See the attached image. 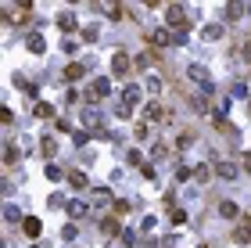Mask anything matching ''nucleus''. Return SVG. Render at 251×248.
I'll list each match as a JSON object with an SVG mask.
<instances>
[{
	"label": "nucleus",
	"mask_w": 251,
	"mask_h": 248,
	"mask_svg": "<svg viewBox=\"0 0 251 248\" xmlns=\"http://www.w3.org/2000/svg\"><path fill=\"white\" fill-rule=\"evenodd\" d=\"M79 119H83V126H86V130H94V133H97V126H100V119H104V115H100V108H97V105H86V108L79 112Z\"/></svg>",
	"instance_id": "obj_1"
},
{
	"label": "nucleus",
	"mask_w": 251,
	"mask_h": 248,
	"mask_svg": "<svg viewBox=\"0 0 251 248\" xmlns=\"http://www.w3.org/2000/svg\"><path fill=\"white\" fill-rule=\"evenodd\" d=\"M165 22H169L172 29H187V11H183L180 4H169V11H165Z\"/></svg>",
	"instance_id": "obj_2"
},
{
	"label": "nucleus",
	"mask_w": 251,
	"mask_h": 248,
	"mask_svg": "<svg viewBox=\"0 0 251 248\" xmlns=\"http://www.w3.org/2000/svg\"><path fill=\"white\" fill-rule=\"evenodd\" d=\"M111 76H129V54L126 51L111 54Z\"/></svg>",
	"instance_id": "obj_3"
},
{
	"label": "nucleus",
	"mask_w": 251,
	"mask_h": 248,
	"mask_svg": "<svg viewBox=\"0 0 251 248\" xmlns=\"http://www.w3.org/2000/svg\"><path fill=\"white\" fill-rule=\"evenodd\" d=\"M216 177H219V180H237L240 169H237L234 162H216Z\"/></svg>",
	"instance_id": "obj_4"
},
{
	"label": "nucleus",
	"mask_w": 251,
	"mask_h": 248,
	"mask_svg": "<svg viewBox=\"0 0 251 248\" xmlns=\"http://www.w3.org/2000/svg\"><path fill=\"white\" fill-rule=\"evenodd\" d=\"M90 90H94V97H108L111 94V79L108 76H97L94 83H90Z\"/></svg>",
	"instance_id": "obj_5"
},
{
	"label": "nucleus",
	"mask_w": 251,
	"mask_h": 248,
	"mask_svg": "<svg viewBox=\"0 0 251 248\" xmlns=\"http://www.w3.org/2000/svg\"><path fill=\"white\" fill-rule=\"evenodd\" d=\"M25 47H29L33 54H43V51H47V40H43L40 33H29V36H25Z\"/></svg>",
	"instance_id": "obj_6"
},
{
	"label": "nucleus",
	"mask_w": 251,
	"mask_h": 248,
	"mask_svg": "<svg viewBox=\"0 0 251 248\" xmlns=\"http://www.w3.org/2000/svg\"><path fill=\"white\" fill-rule=\"evenodd\" d=\"M65 209H68V216H72V219H83V216L90 213V205H86V201H68Z\"/></svg>",
	"instance_id": "obj_7"
},
{
	"label": "nucleus",
	"mask_w": 251,
	"mask_h": 248,
	"mask_svg": "<svg viewBox=\"0 0 251 248\" xmlns=\"http://www.w3.org/2000/svg\"><path fill=\"white\" fill-rule=\"evenodd\" d=\"M219 216H222V219H237V216H240L237 201H219Z\"/></svg>",
	"instance_id": "obj_8"
},
{
	"label": "nucleus",
	"mask_w": 251,
	"mask_h": 248,
	"mask_svg": "<svg viewBox=\"0 0 251 248\" xmlns=\"http://www.w3.org/2000/svg\"><path fill=\"white\" fill-rule=\"evenodd\" d=\"M151 43H154V47H169V43H172V33H169V29H154V33H151Z\"/></svg>",
	"instance_id": "obj_9"
},
{
	"label": "nucleus",
	"mask_w": 251,
	"mask_h": 248,
	"mask_svg": "<svg viewBox=\"0 0 251 248\" xmlns=\"http://www.w3.org/2000/svg\"><path fill=\"white\" fill-rule=\"evenodd\" d=\"M22 227H25V234H29V237H40V230H43V223H40L36 216H25Z\"/></svg>",
	"instance_id": "obj_10"
},
{
	"label": "nucleus",
	"mask_w": 251,
	"mask_h": 248,
	"mask_svg": "<svg viewBox=\"0 0 251 248\" xmlns=\"http://www.w3.org/2000/svg\"><path fill=\"white\" fill-rule=\"evenodd\" d=\"M187 76H190L194 83H208V69H204V65H198V61H194V65L187 69Z\"/></svg>",
	"instance_id": "obj_11"
},
{
	"label": "nucleus",
	"mask_w": 251,
	"mask_h": 248,
	"mask_svg": "<svg viewBox=\"0 0 251 248\" xmlns=\"http://www.w3.org/2000/svg\"><path fill=\"white\" fill-rule=\"evenodd\" d=\"M90 201H94V205H111V191H108V187H94Z\"/></svg>",
	"instance_id": "obj_12"
},
{
	"label": "nucleus",
	"mask_w": 251,
	"mask_h": 248,
	"mask_svg": "<svg viewBox=\"0 0 251 248\" xmlns=\"http://www.w3.org/2000/svg\"><path fill=\"white\" fill-rule=\"evenodd\" d=\"M122 97L129 101V105H140V97H144V90H140V87H136V83H129V87L122 90Z\"/></svg>",
	"instance_id": "obj_13"
},
{
	"label": "nucleus",
	"mask_w": 251,
	"mask_h": 248,
	"mask_svg": "<svg viewBox=\"0 0 251 248\" xmlns=\"http://www.w3.org/2000/svg\"><path fill=\"white\" fill-rule=\"evenodd\" d=\"M244 15V0H226V18L234 22V18Z\"/></svg>",
	"instance_id": "obj_14"
},
{
	"label": "nucleus",
	"mask_w": 251,
	"mask_h": 248,
	"mask_svg": "<svg viewBox=\"0 0 251 248\" xmlns=\"http://www.w3.org/2000/svg\"><path fill=\"white\" fill-rule=\"evenodd\" d=\"M201 40H208V43L222 40V25H204V29H201Z\"/></svg>",
	"instance_id": "obj_15"
},
{
	"label": "nucleus",
	"mask_w": 251,
	"mask_h": 248,
	"mask_svg": "<svg viewBox=\"0 0 251 248\" xmlns=\"http://www.w3.org/2000/svg\"><path fill=\"white\" fill-rule=\"evenodd\" d=\"M58 25H61L65 33H72V29H76V15H72V11H61V15H58Z\"/></svg>",
	"instance_id": "obj_16"
},
{
	"label": "nucleus",
	"mask_w": 251,
	"mask_h": 248,
	"mask_svg": "<svg viewBox=\"0 0 251 248\" xmlns=\"http://www.w3.org/2000/svg\"><path fill=\"white\" fill-rule=\"evenodd\" d=\"M83 76H86V69H83L79 61H72V65L65 69V79H72V83H76V79H83Z\"/></svg>",
	"instance_id": "obj_17"
},
{
	"label": "nucleus",
	"mask_w": 251,
	"mask_h": 248,
	"mask_svg": "<svg viewBox=\"0 0 251 248\" xmlns=\"http://www.w3.org/2000/svg\"><path fill=\"white\" fill-rule=\"evenodd\" d=\"M4 219H7V223H18V219H22V209L7 201V205H4Z\"/></svg>",
	"instance_id": "obj_18"
},
{
	"label": "nucleus",
	"mask_w": 251,
	"mask_h": 248,
	"mask_svg": "<svg viewBox=\"0 0 251 248\" xmlns=\"http://www.w3.org/2000/svg\"><path fill=\"white\" fill-rule=\"evenodd\" d=\"M115 115H118V119H129V115H133V105H129L126 97H122V101H115Z\"/></svg>",
	"instance_id": "obj_19"
},
{
	"label": "nucleus",
	"mask_w": 251,
	"mask_h": 248,
	"mask_svg": "<svg viewBox=\"0 0 251 248\" xmlns=\"http://www.w3.org/2000/svg\"><path fill=\"white\" fill-rule=\"evenodd\" d=\"M68 183H72V187H83V191L90 187V180H86V173H68Z\"/></svg>",
	"instance_id": "obj_20"
},
{
	"label": "nucleus",
	"mask_w": 251,
	"mask_h": 248,
	"mask_svg": "<svg viewBox=\"0 0 251 248\" xmlns=\"http://www.w3.org/2000/svg\"><path fill=\"white\" fill-rule=\"evenodd\" d=\"M144 115H147V123H158V119H162V105H158V101H151Z\"/></svg>",
	"instance_id": "obj_21"
},
{
	"label": "nucleus",
	"mask_w": 251,
	"mask_h": 248,
	"mask_svg": "<svg viewBox=\"0 0 251 248\" xmlns=\"http://www.w3.org/2000/svg\"><path fill=\"white\" fill-rule=\"evenodd\" d=\"M36 119H54V105L40 101V105H36Z\"/></svg>",
	"instance_id": "obj_22"
},
{
	"label": "nucleus",
	"mask_w": 251,
	"mask_h": 248,
	"mask_svg": "<svg viewBox=\"0 0 251 248\" xmlns=\"http://www.w3.org/2000/svg\"><path fill=\"white\" fill-rule=\"evenodd\" d=\"M43 173H47V180H50V183L65 180V173H61V169H58V165H54V162H47V169H43Z\"/></svg>",
	"instance_id": "obj_23"
},
{
	"label": "nucleus",
	"mask_w": 251,
	"mask_h": 248,
	"mask_svg": "<svg viewBox=\"0 0 251 248\" xmlns=\"http://www.w3.org/2000/svg\"><path fill=\"white\" fill-rule=\"evenodd\" d=\"M234 241H237V245H248V241H251V227H237Z\"/></svg>",
	"instance_id": "obj_24"
},
{
	"label": "nucleus",
	"mask_w": 251,
	"mask_h": 248,
	"mask_svg": "<svg viewBox=\"0 0 251 248\" xmlns=\"http://www.w3.org/2000/svg\"><path fill=\"white\" fill-rule=\"evenodd\" d=\"M144 90H147V94H162V79H158V76H151V79L144 83Z\"/></svg>",
	"instance_id": "obj_25"
},
{
	"label": "nucleus",
	"mask_w": 251,
	"mask_h": 248,
	"mask_svg": "<svg viewBox=\"0 0 251 248\" xmlns=\"http://www.w3.org/2000/svg\"><path fill=\"white\" fill-rule=\"evenodd\" d=\"M97 36H100V25H86V29H83V40L86 43H94Z\"/></svg>",
	"instance_id": "obj_26"
},
{
	"label": "nucleus",
	"mask_w": 251,
	"mask_h": 248,
	"mask_svg": "<svg viewBox=\"0 0 251 248\" xmlns=\"http://www.w3.org/2000/svg\"><path fill=\"white\" fill-rule=\"evenodd\" d=\"M187 43V29H172V47H183Z\"/></svg>",
	"instance_id": "obj_27"
},
{
	"label": "nucleus",
	"mask_w": 251,
	"mask_h": 248,
	"mask_svg": "<svg viewBox=\"0 0 251 248\" xmlns=\"http://www.w3.org/2000/svg\"><path fill=\"white\" fill-rule=\"evenodd\" d=\"M61 237H65V241H76V237H79V230H76V223H68V227H65V230H61Z\"/></svg>",
	"instance_id": "obj_28"
},
{
	"label": "nucleus",
	"mask_w": 251,
	"mask_h": 248,
	"mask_svg": "<svg viewBox=\"0 0 251 248\" xmlns=\"http://www.w3.org/2000/svg\"><path fill=\"white\" fill-rule=\"evenodd\" d=\"M72 141H76L79 148H86V141H90V133H86V130H76V133H72Z\"/></svg>",
	"instance_id": "obj_29"
},
{
	"label": "nucleus",
	"mask_w": 251,
	"mask_h": 248,
	"mask_svg": "<svg viewBox=\"0 0 251 248\" xmlns=\"http://www.w3.org/2000/svg\"><path fill=\"white\" fill-rule=\"evenodd\" d=\"M18 159V148L15 144H4V162H15Z\"/></svg>",
	"instance_id": "obj_30"
},
{
	"label": "nucleus",
	"mask_w": 251,
	"mask_h": 248,
	"mask_svg": "<svg viewBox=\"0 0 251 248\" xmlns=\"http://www.w3.org/2000/svg\"><path fill=\"white\" fill-rule=\"evenodd\" d=\"M190 108H194V112H208V101H204V97H194Z\"/></svg>",
	"instance_id": "obj_31"
},
{
	"label": "nucleus",
	"mask_w": 251,
	"mask_h": 248,
	"mask_svg": "<svg viewBox=\"0 0 251 248\" xmlns=\"http://www.w3.org/2000/svg\"><path fill=\"white\" fill-rule=\"evenodd\" d=\"M208 173H212L208 165H198V169H194V180H198V183H201V180H208Z\"/></svg>",
	"instance_id": "obj_32"
},
{
	"label": "nucleus",
	"mask_w": 251,
	"mask_h": 248,
	"mask_svg": "<svg viewBox=\"0 0 251 248\" xmlns=\"http://www.w3.org/2000/svg\"><path fill=\"white\" fill-rule=\"evenodd\" d=\"M230 94H234V97H248V87H244V83H234V90H230Z\"/></svg>",
	"instance_id": "obj_33"
},
{
	"label": "nucleus",
	"mask_w": 251,
	"mask_h": 248,
	"mask_svg": "<svg viewBox=\"0 0 251 248\" xmlns=\"http://www.w3.org/2000/svg\"><path fill=\"white\" fill-rule=\"evenodd\" d=\"M43 151H47V155H58V148H54V137H43Z\"/></svg>",
	"instance_id": "obj_34"
},
{
	"label": "nucleus",
	"mask_w": 251,
	"mask_h": 248,
	"mask_svg": "<svg viewBox=\"0 0 251 248\" xmlns=\"http://www.w3.org/2000/svg\"><path fill=\"white\" fill-rule=\"evenodd\" d=\"M172 223H187V213H183V209H172Z\"/></svg>",
	"instance_id": "obj_35"
},
{
	"label": "nucleus",
	"mask_w": 251,
	"mask_h": 248,
	"mask_svg": "<svg viewBox=\"0 0 251 248\" xmlns=\"http://www.w3.org/2000/svg\"><path fill=\"white\" fill-rule=\"evenodd\" d=\"M126 159H129V165H140V162H144V155H140V151H129Z\"/></svg>",
	"instance_id": "obj_36"
},
{
	"label": "nucleus",
	"mask_w": 251,
	"mask_h": 248,
	"mask_svg": "<svg viewBox=\"0 0 251 248\" xmlns=\"http://www.w3.org/2000/svg\"><path fill=\"white\" fill-rule=\"evenodd\" d=\"M122 241L126 245H136V230H122Z\"/></svg>",
	"instance_id": "obj_37"
},
{
	"label": "nucleus",
	"mask_w": 251,
	"mask_h": 248,
	"mask_svg": "<svg viewBox=\"0 0 251 248\" xmlns=\"http://www.w3.org/2000/svg\"><path fill=\"white\" fill-rule=\"evenodd\" d=\"M18 7H22V11H29V7H33V0H18Z\"/></svg>",
	"instance_id": "obj_38"
},
{
	"label": "nucleus",
	"mask_w": 251,
	"mask_h": 248,
	"mask_svg": "<svg viewBox=\"0 0 251 248\" xmlns=\"http://www.w3.org/2000/svg\"><path fill=\"white\" fill-rule=\"evenodd\" d=\"M144 4H158V0H144Z\"/></svg>",
	"instance_id": "obj_39"
},
{
	"label": "nucleus",
	"mask_w": 251,
	"mask_h": 248,
	"mask_svg": "<svg viewBox=\"0 0 251 248\" xmlns=\"http://www.w3.org/2000/svg\"><path fill=\"white\" fill-rule=\"evenodd\" d=\"M29 248H43V245H29Z\"/></svg>",
	"instance_id": "obj_40"
},
{
	"label": "nucleus",
	"mask_w": 251,
	"mask_h": 248,
	"mask_svg": "<svg viewBox=\"0 0 251 248\" xmlns=\"http://www.w3.org/2000/svg\"><path fill=\"white\" fill-rule=\"evenodd\" d=\"M68 4H79V0H68Z\"/></svg>",
	"instance_id": "obj_41"
}]
</instances>
